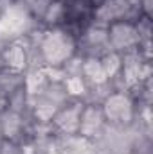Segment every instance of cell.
I'll use <instances>...</instances> for the list:
<instances>
[{
  "mask_svg": "<svg viewBox=\"0 0 153 154\" xmlns=\"http://www.w3.org/2000/svg\"><path fill=\"white\" fill-rule=\"evenodd\" d=\"M34 16L20 2L13 0L0 16V48L11 41H18L34 29Z\"/></svg>",
  "mask_w": 153,
  "mask_h": 154,
  "instance_id": "obj_2",
  "label": "cell"
},
{
  "mask_svg": "<svg viewBox=\"0 0 153 154\" xmlns=\"http://www.w3.org/2000/svg\"><path fill=\"white\" fill-rule=\"evenodd\" d=\"M0 133L2 140L22 143L24 136L27 134V120L25 115L16 113L13 109H5L0 113Z\"/></svg>",
  "mask_w": 153,
  "mask_h": 154,
  "instance_id": "obj_10",
  "label": "cell"
},
{
  "mask_svg": "<svg viewBox=\"0 0 153 154\" xmlns=\"http://www.w3.org/2000/svg\"><path fill=\"white\" fill-rule=\"evenodd\" d=\"M105 127H106V120L103 115L101 104L85 102V108H83L81 116H79L77 134L85 140H96Z\"/></svg>",
  "mask_w": 153,
  "mask_h": 154,
  "instance_id": "obj_9",
  "label": "cell"
},
{
  "mask_svg": "<svg viewBox=\"0 0 153 154\" xmlns=\"http://www.w3.org/2000/svg\"><path fill=\"white\" fill-rule=\"evenodd\" d=\"M101 109L106 120V125L126 129L135 120V102L128 91H112L101 102Z\"/></svg>",
  "mask_w": 153,
  "mask_h": 154,
  "instance_id": "obj_4",
  "label": "cell"
},
{
  "mask_svg": "<svg viewBox=\"0 0 153 154\" xmlns=\"http://www.w3.org/2000/svg\"><path fill=\"white\" fill-rule=\"evenodd\" d=\"M0 154H24L22 143L9 142V140H0Z\"/></svg>",
  "mask_w": 153,
  "mask_h": 154,
  "instance_id": "obj_17",
  "label": "cell"
},
{
  "mask_svg": "<svg viewBox=\"0 0 153 154\" xmlns=\"http://www.w3.org/2000/svg\"><path fill=\"white\" fill-rule=\"evenodd\" d=\"M43 154H61V152H60V149L56 147V143L50 140V142L45 145V151H43Z\"/></svg>",
  "mask_w": 153,
  "mask_h": 154,
  "instance_id": "obj_19",
  "label": "cell"
},
{
  "mask_svg": "<svg viewBox=\"0 0 153 154\" xmlns=\"http://www.w3.org/2000/svg\"><path fill=\"white\" fill-rule=\"evenodd\" d=\"M31 56L22 39L11 41L0 48V68L13 72V74H24L29 68Z\"/></svg>",
  "mask_w": 153,
  "mask_h": 154,
  "instance_id": "obj_7",
  "label": "cell"
},
{
  "mask_svg": "<svg viewBox=\"0 0 153 154\" xmlns=\"http://www.w3.org/2000/svg\"><path fill=\"white\" fill-rule=\"evenodd\" d=\"M108 31V43L110 48L117 54H126L132 50H139L141 39L137 34L135 23L130 22H115L106 27Z\"/></svg>",
  "mask_w": 153,
  "mask_h": 154,
  "instance_id": "obj_6",
  "label": "cell"
},
{
  "mask_svg": "<svg viewBox=\"0 0 153 154\" xmlns=\"http://www.w3.org/2000/svg\"><path fill=\"white\" fill-rule=\"evenodd\" d=\"M0 140H2V133H0Z\"/></svg>",
  "mask_w": 153,
  "mask_h": 154,
  "instance_id": "obj_22",
  "label": "cell"
},
{
  "mask_svg": "<svg viewBox=\"0 0 153 154\" xmlns=\"http://www.w3.org/2000/svg\"><path fill=\"white\" fill-rule=\"evenodd\" d=\"M41 22L50 29V27H63L65 23V0H52L50 5L47 7Z\"/></svg>",
  "mask_w": 153,
  "mask_h": 154,
  "instance_id": "obj_12",
  "label": "cell"
},
{
  "mask_svg": "<svg viewBox=\"0 0 153 154\" xmlns=\"http://www.w3.org/2000/svg\"><path fill=\"white\" fill-rule=\"evenodd\" d=\"M77 41L76 36L65 27L45 29L38 45L40 61L43 66L61 68L69 59L76 56Z\"/></svg>",
  "mask_w": 153,
  "mask_h": 154,
  "instance_id": "obj_1",
  "label": "cell"
},
{
  "mask_svg": "<svg viewBox=\"0 0 153 154\" xmlns=\"http://www.w3.org/2000/svg\"><path fill=\"white\" fill-rule=\"evenodd\" d=\"M20 2L29 9V13L34 16V20H41L52 0H20Z\"/></svg>",
  "mask_w": 153,
  "mask_h": 154,
  "instance_id": "obj_16",
  "label": "cell"
},
{
  "mask_svg": "<svg viewBox=\"0 0 153 154\" xmlns=\"http://www.w3.org/2000/svg\"><path fill=\"white\" fill-rule=\"evenodd\" d=\"M141 7H142V14L151 18V0H141Z\"/></svg>",
  "mask_w": 153,
  "mask_h": 154,
  "instance_id": "obj_18",
  "label": "cell"
},
{
  "mask_svg": "<svg viewBox=\"0 0 153 154\" xmlns=\"http://www.w3.org/2000/svg\"><path fill=\"white\" fill-rule=\"evenodd\" d=\"M142 16L141 0H101L92 13L94 25L108 27L115 22L135 23Z\"/></svg>",
  "mask_w": 153,
  "mask_h": 154,
  "instance_id": "obj_3",
  "label": "cell"
},
{
  "mask_svg": "<svg viewBox=\"0 0 153 154\" xmlns=\"http://www.w3.org/2000/svg\"><path fill=\"white\" fill-rule=\"evenodd\" d=\"M7 102H9V95H5V93L0 90V113L7 109Z\"/></svg>",
  "mask_w": 153,
  "mask_h": 154,
  "instance_id": "obj_20",
  "label": "cell"
},
{
  "mask_svg": "<svg viewBox=\"0 0 153 154\" xmlns=\"http://www.w3.org/2000/svg\"><path fill=\"white\" fill-rule=\"evenodd\" d=\"M63 86L67 90V95L70 99H76V100H83L85 102V97L88 93V84L85 82V79L81 75H67L63 81Z\"/></svg>",
  "mask_w": 153,
  "mask_h": 154,
  "instance_id": "obj_13",
  "label": "cell"
},
{
  "mask_svg": "<svg viewBox=\"0 0 153 154\" xmlns=\"http://www.w3.org/2000/svg\"><path fill=\"white\" fill-rule=\"evenodd\" d=\"M79 75L85 79V82L88 86H96V84H103L106 81H110L101 65L99 57H83L81 61V72Z\"/></svg>",
  "mask_w": 153,
  "mask_h": 154,
  "instance_id": "obj_11",
  "label": "cell"
},
{
  "mask_svg": "<svg viewBox=\"0 0 153 154\" xmlns=\"http://www.w3.org/2000/svg\"><path fill=\"white\" fill-rule=\"evenodd\" d=\"M76 41V54L81 57H101L112 50L108 43V31L106 27H101V25H94V23L86 25L79 32Z\"/></svg>",
  "mask_w": 153,
  "mask_h": 154,
  "instance_id": "obj_5",
  "label": "cell"
},
{
  "mask_svg": "<svg viewBox=\"0 0 153 154\" xmlns=\"http://www.w3.org/2000/svg\"><path fill=\"white\" fill-rule=\"evenodd\" d=\"M101 65H103V70L108 79H114L121 74V66H122V54H117L114 50H110L108 54L101 56Z\"/></svg>",
  "mask_w": 153,
  "mask_h": 154,
  "instance_id": "obj_14",
  "label": "cell"
},
{
  "mask_svg": "<svg viewBox=\"0 0 153 154\" xmlns=\"http://www.w3.org/2000/svg\"><path fill=\"white\" fill-rule=\"evenodd\" d=\"M22 86H24V74H13L0 68V90L5 95H11Z\"/></svg>",
  "mask_w": 153,
  "mask_h": 154,
  "instance_id": "obj_15",
  "label": "cell"
},
{
  "mask_svg": "<svg viewBox=\"0 0 153 154\" xmlns=\"http://www.w3.org/2000/svg\"><path fill=\"white\" fill-rule=\"evenodd\" d=\"M88 2H92V4H94V5H97V4H99V2H101V0H88Z\"/></svg>",
  "mask_w": 153,
  "mask_h": 154,
  "instance_id": "obj_21",
  "label": "cell"
},
{
  "mask_svg": "<svg viewBox=\"0 0 153 154\" xmlns=\"http://www.w3.org/2000/svg\"><path fill=\"white\" fill-rule=\"evenodd\" d=\"M83 108H85V102L76 100V99H72L65 106H61L50 120L56 134H77L79 116H81Z\"/></svg>",
  "mask_w": 153,
  "mask_h": 154,
  "instance_id": "obj_8",
  "label": "cell"
}]
</instances>
